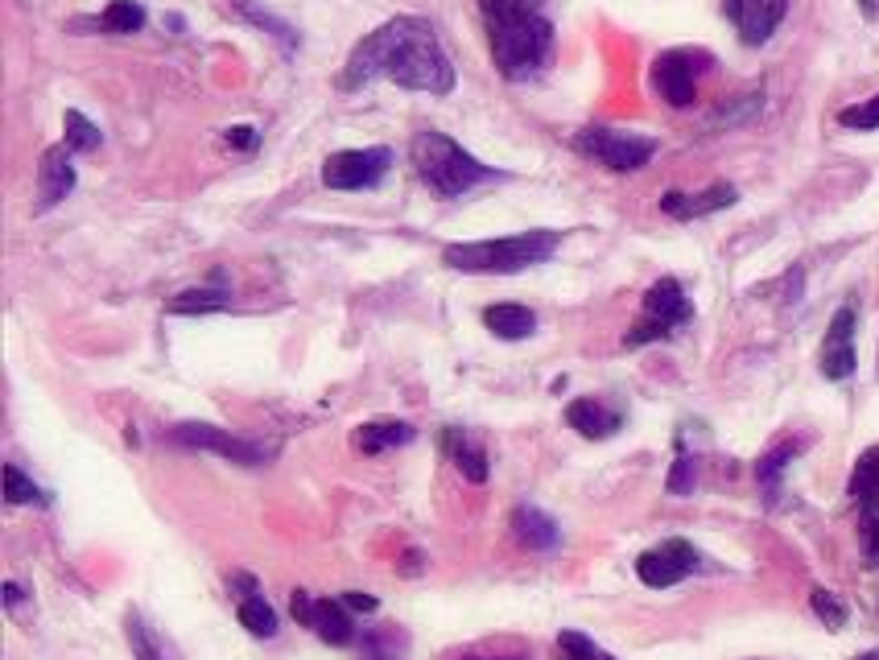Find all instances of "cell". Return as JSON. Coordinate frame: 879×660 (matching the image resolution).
Listing matches in <instances>:
<instances>
[{
	"instance_id": "1f68e13d",
	"label": "cell",
	"mask_w": 879,
	"mask_h": 660,
	"mask_svg": "<svg viewBox=\"0 0 879 660\" xmlns=\"http://www.w3.org/2000/svg\"><path fill=\"white\" fill-rule=\"evenodd\" d=\"M670 495H690L693 492V458L686 450H677V462H673L670 471Z\"/></svg>"
},
{
	"instance_id": "277c9868",
	"label": "cell",
	"mask_w": 879,
	"mask_h": 660,
	"mask_svg": "<svg viewBox=\"0 0 879 660\" xmlns=\"http://www.w3.org/2000/svg\"><path fill=\"white\" fill-rule=\"evenodd\" d=\"M562 244V231H521V236H504V240H467V244L442 248V265L455 272H524L533 265H545Z\"/></svg>"
},
{
	"instance_id": "9c48e42d",
	"label": "cell",
	"mask_w": 879,
	"mask_h": 660,
	"mask_svg": "<svg viewBox=\"0 0 879 660\" xmlns=\"http://www.w3.org/2000/svg\"><path fill=\"white\" fill-rule=\"evenodd\" d=\"M711 66L702 50H665L652 62V87L670 107H690L698 100V75Z\"/></svg>"
},
{
	"instance_id": "7a4b0ae2",
	"label": "cell",
	"mask_w": 879,
	"mask_h": 660,
	"mask_svg": "<svg viewBox=\"0 0 879 660\" xmlns=\"http://www.w3.org/2000/svg\"><path fill=\"white\" fill-rule=\"evenodd\" d=\"M480 9L487 21L496 71L512 82L537 75L553 50L549 17H542V9L533 0H480Z\"/></svg>"
},
{
	"instance_id": "8992f818",
	"label": "cell",
	"mask_w": 879,
	"mask_h": 660,
	"mask_svg": "<svg viewBox=\"0 0 879 660\" xmlns=\"http://www.w3.org/2000/svg\"><path fill=\"white\" fill-rule=\"evenodd\" d=\"M574 149L599 162L611 174H632V169H645L657 153L652 137H636V132H620V128H583L574 137Z\"/></svg>"
},
{
	"instance_id": "603a6c76",
	"label": "cell",
	"mask_w": 879,
	"mask_h": 660,
	"mask_svg": "<svg viewBox=\"0 0 879 660\" xmlns=\"http://www.w3.org/2000/svg\"><path fill=\"white\" fill-rule=\"evenodd\" d=\"M231 293L228 289H187L169 302V314H211V309H228Z\"/></svg>"
},
{
	"instance_id": "f35d334b",
	"label": "cell",
	"mask_w": 879,
	"mask_h": 660,
	"mask_svg": "<svg viewBox=\"0 0 879 660\" xmlns=\"http://www.w3.org/2000/svg\"><path fill=\"white\" fill-rule=\"evenodd\" d=\"M462 660H524V657H475V652H471V657H462Z\"/></svg>"
},
{
	"instance_id": "d6986e66",
	"label": "cell",
	"mask_w": 879,
	"mask_h": 660,
	"mask_svg": "<svg viewBox=\"0 0 879 660\" xmlns=\"http://www.w3.org/2000/svg\"><path fill=\"white\" fill-rule=\"evenodd\" d=\"M512 529H517V541L528 545V549H553V545L562 541L558 520L545 516L542 508H533V504H521V508L512 512Z\"/></svg>"
},
{
	"instance_id": "ab89813d",
	"label": "cell",
	"mask_w": 879,
	"mask_h": 660,
	"mask_svg": "<svg viewBox=\"0 0 879 660\" xmlns=\"http://www.w3.org/2000/svg\"><path fill=\"white\" fill-rule=\"evenodd\" d=\"M858 660H879V652H863Z\"/></svg>"
},
{
	"instance_id": "52a82bcc",
	"label": "cell",
	"mask_w": 879,
	"mask_h": 660,
	"mask_svg": "<svg viewBox=\"0 0 879 660\" xmlns=\"http://www.w3.org/2000/svg\"><path fill=\"white\" fill-rule=\"evenodd\" d=\"M174 446H187V450H211L219 458H228L235 467H265L277 458L272 442H249V437H235V433L219 430V426H203V421H182L169 430Z\"/></svg>"
},
{
	"instance_id": "e0dca14e",
	"label": "cell",
	"mask_w": 879,
	"mask_h": 660,
	"mask_svg": "<svg viewBox=\"0 0 879 660\" xmlns=\"http://www.w3.org/2000/svg\"><path fill=\"white\" fill-rule=\"evenodd\" d=\"M483 327L492 330L496 339L504 343H521L537 330V314L528 306H512V302H500V306H487L483 309Z\"/></svg>"
},
{
	"instance_id": "7c38bea8",
	"label": "cell",
	"mask_w": 879,
	"mask_h": 660,
	"mask_svg": "<svg viewBox=\"0 0 879 660\" xmlns=\"http://www.w3.org/2000/svg\"><path fill=\"white\" fill-rule=\"evenodd\" d=\"M785 9L789 0H723V13L748 46H764L773 38L776 25L785 21Z\"/></svg>"
},
{
	"instance_id": "4fadbf2b",
	"label": "cell",
	"mask_w": 879,
	"mask_h": 660,
	"mask_svg": "<svg viewBox=\"0 0 879 660\" xmlns=\"http://www.w3.org/2000/svg\"><path fill=\"white\" fill-rule=\"evenodd\" d=\"M855 309L842 306L830 318L826 343H821V376L826 380H846L855 371Z\"/></svg>"
},
{
	"instance_id": "6da1fadb",
	"label": "cell",
	"mask_w": 879,
	"mask_h": 660,
	"mask_svg": "<svg viewBox=\"0 0 879 660\" xmlns=\"http://www.w3.org/2000/svg\"><path fill=\"white\" fill-rule=\"evenodd\" d=\"M377 79H393L405 91L450 96L455 91V62L446 59L438 29L425 17H393L356 41L339 87L359 91Z\"/></svg>"
},
{
	"instance_id": "30bf717a",
	"label": "cell",
	"mask_w": 879,
	"mask_h": 660,
	"mask_svg": "<svg viewBox=\"0 0 879 660\" xmlns=\"http://www.w3.org/2000/svg\"><path fill=\"white\" fill-rule=\"evenodd\" d=\"M698 570H702V554L693 549L690 541H681V536L661 541L657 549L636 557V574H640V582L652 586V591H670V586L686 582V578L698 574Z\"/></svg>"
},
{
	"instance_id": "44dd1931",
	"label": "cell",
	"mask_w": 879,
	"mask_h": 660,
	"mask_svg": "<svg viewBox=\"0 0 879 660\" xmlns=\"http://www.w3.org/2000/svg\"><path fill=\"white\" fill-rule=\"evenodd\" d=\"M851 499H855L867 516L879 512V446L858 454L855 474H851Z\"/></svg>"
},
{
	"instance_id": "8fae6325",
	"label": "cell",
	"mask_w": 879,
	"mask_h": 660,
	"mask_svg": "<svg viewBox=\"0 0 879 660\" xmlns=\"http://www.w3.org/2000/svg\"><path fill=\"white\" fill-rule=\"evenodd\" d=\"M290 611H293V619H297L302 627H310L322 644L343 648V644L356 639V623H352V615H347L343 598L335 602V598H315L310 591H293Z\"/></svg>"
},
{
	"instance_id": "83f0119b",
	"label": "cell",
	"mask_w": 879,
	"mask_h": 660,
	"mask_svg": "<svg viewBox=\"0 0 879 660\" xmlns=\"http://www.w3.org/2000/svg\"><path fill=\"white\" fill-rule=\"evenodd\" d=\"M558 660H615L608 648H599L590 636L583 632H562L558 636Z\"/></svg>"
},
{
	"instance_id": "3957f363",
	"label": "cell",
	"mask_w": 879,
	"mask_h": 660,
	"mask_svg": "<svg viewBox=\"0 0 879 660\" xmlns=\"http://www.w3.org/2000/svg\"><path fill=\"white\" fill-rule=\"evenodd\" d=\"M409 162H413L421 182L430 186L438 199H462V194H471L475 186L500 178L492 165L471 157L455 137H446L438 128L413 132V141H409Z\"/></svg>"
},
{
	"instance_id": "d6a6232c",
	"label": "cell",
	"mask_w": 879,
	"mask_h": 660,
	"mask_svg": "<svg viewBox=\"0 0 879 660\" xmlns=\"http://www.w3.org/2000/svg\"><path fill=\"white\" fill-rule=\"evenodd\" d=\"M128 639H132V657H137V660H162L157 644L149 639L145 623H141L137 615H128Z\"/></svg>"
},
{
	"instance_id": "5b68a950",
	"label": "cell",
	"mask_w": 879,
	"mask_h": 660,
	"mask_svg": "<svg viewBox=\"0 0 879 660\" xmlns=\"http://www.w3.org/2000/svg\"><path fill=\"white\" fill-rule=\"evenodd\" d=\"M690 318H693V306H690V297H686V289H681V281H677V277H661V281L649 285V293H645V318L624 334V343H628V347L661 343V339L673 334V327H686Z\"/></svg>"
},
{
	"instance_id": "ac0fdd59",
	"label": "cell",
	"mask_w": 879,
	"mask_h": 660,
	"mask_svg": "<svg viewBox=\"0 0 879 660\" xmlns=\"http://www.w3.org/2000/svg\"><path fill=\"white\" fill-rule=\"evenodd\" d=\"M442 446H446V454H450V462L462 471V479H471V483H487V450H483L471 433L450 426V430L442 433Z\"/></svg>"
},
{
	"instance_id": "4dcf8cb0",
	"label": "cell",
	"mask_w": 879,
	"mask_h": 660,
	"mask_svg": "<svg viewBox=\"0 0 879 660\" xmlns=\"http://www.w3.org/2000/svg\"><path fill=\"white\" fill-rule=\"evenodd\" d=\"M4 499L9 504H34V499H46L42 492H38V483L34 479H25L22 467H4Z\"/></svg>"
},
{
	"instance_id": "5bb4252c",
	"label": "cell",
	"mask_w": 879,
	"mask_h": 660,
	"mask_svg": "<svg viewBox=\"0 0 879 660\" xmlns=\"http://www.w3.org/2000/svg\"><path fill=\"white\" fill-rule=\"evenodd\" d=\"M75 190V149L71 144H50L38 165V211H50Z\"/></svg>"
},
{
	"instance_id": "f546056e",
	"label": "cell",
	"mask_w": 879,
	"mask_h": 660,
	"mask_svg": "<svg viewBox=\"0 0 879 660\" xmlns=\"http://www.w3.org/2000/svg\"><path fill=\"white\" fill-rule=\"evenodd\" d=\"M810 607H814V615L830 627V632H838V627H846V607L838 602L826 586H814V595H810Z\"/></svg>"
},
{
	"instance_id": "2e32d148",
	"label": "cell",
	"mask_w": 879,
	"mask_h": 660,
	"mask_svg": "<svg viewBox=\"0 0 879 660\" xmlns=\"http://www.w3.org/2000/svg\"><path fill=\"white\" fill-rule=\"evenodd\" d=\"M565 426L578 430L583 437H590V442H603L611 433H620L624 417L615 409H608L603 401H595V396H578V401L565 405Z\"/></svg>"
},
{
	"instance_id": "d4e9b609",
	"label": "cell",
	"mask_w": 879,
	"mask_h": 660,
	"mask_svg": "<svg viewBox=\"0 0 879 660\" xmlns=\"http://www.w3.org/2000/svg\"><path fill=\"white\" fill-rule=\"evenodd\" d=\"M240 623L249 627L252 636H260V639H269V636H277V611H272L269 602H265V595H249L244 602H240Z\"/></svg>"
},
{
	"instance_id": "cb8c5ba5",
	"label": "cell",
	"mask_w": 879,
	"mask_h": 660,
	"mask_svg": "<svg viewBox=\"0 0 879 660\" xmlns=\"http://www.w3.org/2000/svg\"><path fill=\"white\" fill-rule=\"evenodd\" d=\"M107 34H141L145 29V9L137 0H112L100 17Z\"/></svg>"
},
{
	"instance_id": "7402d4cb",
	"label": "cell",
	"mask_w": 879,
	"mask_h": 660,
	"mask_svg": "<svg viewBox=\"0 0 879 660\" xmlns=\"http://www.w3.org/2000/svg\"><path fill=\"white\" fill-rule=\"evenodd\" d=\"M63 132H66L63 144H71L75 153H95V149L104 144V132H100V124H91L84 112H75V107H71V112L63 116Z\"/></svg>"
},
{
	"instance_id": "4316f807",
	"label": "cell",
	"mask_w": 879,
	"mask_h": 660,
	"mask_svg": "<svg viewBox=\"0 0 879 660\" xmlns=\"http://www.w3.org/2000/svg\"><path fill=\"white\" fill-rule=\"evenodd\" d=\"M235 9H240V13H244V17H249L252 25H260V29H269L272 38L281 41V46H285V50H293V46H297V29H293L290 21L272 17V13H265V9H256V4H252V0H235Z\"/></svg>"
},
{
	"instance_id": "74e56055",
	"label": "cell",
	"mask_w": 879,
	"mask_h": 660,
	"mask_svg": "<svg viewBox=\"0 0 879 660\" xmlns=\"http://www.w3.org/2000/svg\"><path fill=\"white\" fill-rule=\"evenodd\" d=\"M4 602H9V607L22 602V586H17V582H4Z\"/></svg>"
},
{
	"instance_id": "ba28073f",
	"label": "cell",
	"mask_w": 879,
	"mask_h": 660,
	"mask_svg": "<svg viewBox=\"0 0 879 660\" xmlns=\"http://www.w3.org/2000/svg\"><path fill=\"white\" fill-rule=\"evenodd\" d=\"M393 165L388 144H368V149H339L322 162V182L331 190H377Z\"/></svg>"
},
{
	"instance_id": "484cf974",
	"label": "cell",
	"mask_w": 879,
	"mask_h": 660,
	"mask_svg": "<svg viewBox=\"0 0 879 660\" xmlns=\"http://www.w3.org/2000/svg\"><path fill=\"white\" fill-rule=\"evenodd\" d=\"M797 454H801V442H785V446H776V450L760 458L755 474H760V487L768 492V499H776V479H780V471L789 467V458H797Z\"/></svg>"
},
{
	"instance_id": "e575fe53",
	"label": "cell",
	"mask_w": 879,
	"mask_h": 660,
	"mask_svg": "<svg viewBox=\"0 0 879 660\" xmlns=\"http://www.w3.org/2000/svg\"><path fill=\"white\" fill-rule=\"evenodd\" d=\"M224 141H228L231 149H244V153H252V149L260 144V137H256V128H252V124H231L228 132H224Z\"/></svg>"
},
{
	"instance_id": "60d3db41",
	"label": "cell",
	"mask_w": 879,
	"mask_h": 660,
	"mask_svg": "<svg viewBox=\"0 0 879 660\" xmlns=\"http://www.w3.org/2000/svg\"><path fill=\"white\" fill-rule=\"evenodd\" d=\"M533 4H542V0H533Z\"/></svg>"
},
{
	"instance_id": "ffe728a7",
	"label": "cell",
	"mask_w": 879,
	"mask_h": 660,
	"mask_svg": "<svg viewBox=\"0 0 879 660\" xmlns=\"http://www.w3.org/2000/svg\"><path fill=\"white\" fill-rule=\"evenodd\" d=\"M418 437V430L409 421H364L356 430V450L364 454H384L393 446H409Z\"/></svg>"
},
{
	"instance_id": "8d00e7d4",
	"label": "cell",
	"mask_w": 879,
	"mask_h": 660,
	"mask_svg": "<svg viewBox=\"0 0 879 660\" xmlns=\"http://www.w3.org/2000/svg\"><path fill=\"white\" fill-rule=\"evenodd\" d=\"M343 607H347V611H359V615H377L380 611V602L368 595V591H347V595H343Z\"/></svg>"
},
{
	"instance_id": "f1b7e54d",
	"label": "cell",
	"mask_w": 879,
	"mask_h": 660,
	"mask_svg": "<svg viewBox=\"0 0 879 660\" xmlns=\"http://www.w3.org/2000/svg\"><path fill=\"white\" fill-rule=\"evenodd\" d=\"M838 124H842V128H858V132H876L879 128V96L842 107V112H838Z\"/></svg>"
},
{
	"instance_id": "9a60e30c",
	"label": "cell",
	"mask_w": 879,
	"mask_h": 660,
	"mask_svg": "<svg viewBox=\"0 0 879 660\" xmlns=\"http://www.w3.org/2000/svg\"><path fill=\"white\" fill-rule=\"evenodd\" d=\"M735 203H739V190H735L731 182H718L711 186V190H702V194H681V190L661 194V211H665L670 219H702V215H714V211L735 206Z\"/></svg>"
},
{
	"instance_id": "d590c367",
	"label": "cell",
	"mask_w": 879,
	"mask_h": 660,
	"mask_svg": "<svg viewBox=\"0 0 879 660\" xmlns=\"http://www.w3.org/2000/svg\"><path fill=\"white\" fill-rule=\"evenodd\" d=\"M863 557L867 566H879V516H867L863 524Z\"/></svg>"
},
{
	"instance_id": "836d02e7",
	"label": "cell",
	"mask_w": 879,
	"mask_h": 660,
	"mask_svg": "<svg viewBox=\"0 0 879 660\" xmlns=\"http://www.w3.org/2000/svg\"><path fill=\"white\" fill-rule=\"evenodd\" d=\"M364 660H400L397 639L393 636H368L364 639Z\"/></svg>"
}]
</instances>
